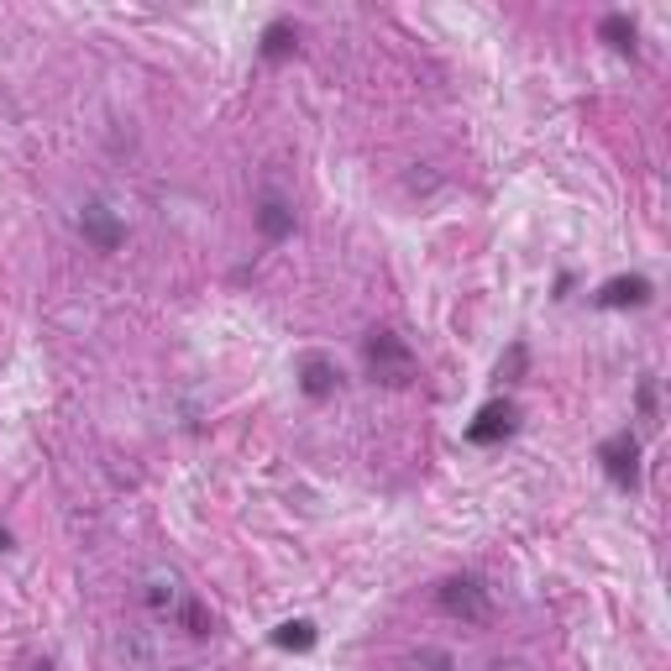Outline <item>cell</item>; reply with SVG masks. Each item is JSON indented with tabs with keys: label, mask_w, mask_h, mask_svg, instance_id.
Masks as SVG:
<instances>
[{
	"label": "cell",
	"mask_w": 671,
	"mask_h": 671,
	"mask_svg": "<svg viewBox=\"0 0 671 671\" xmlns=\"http://www.w3.org/2000/svg\"><path fill=\"white\" fill-rule=\"evenodd\" d=\"M79 236H85L95 252H116L121 241H126V226H121V215L111 210V204L89 200L85 210H79Z\"/></svg>",
	"instance_id": "obj_5"
},
{
	"label": "cell",
	"mask_w": 671,
	"mask_h": 671,
	"mask_svg": "<svg viewBox=\"0 0 671 671\" xmlns=\"http://www.w3.org/2000/svg\"><path fill=\"white\" fill-rule=\"evenodd\" d=\"M294 378H299V394H305V399H331L336 383H341V368H336L325 351H305V357L294 362Z\"/></svg>",
	"instance_id": "obj_6"
},
{
	"label": "cell",
	"mask_w": 671,
	"mask_h": 671,
	"mask_svg": "<svg viewBox=\"0 0 671 671\" xmlns=\"http://www.w3.org/2000/svg\"><path fill=\"white\" fill-rule=\"evenodd\" d=\"M174 577H169V583H163V577H158V583H152V593H147V604H152V609H174Z\"/></svg>",
	"instance_id": "obj_13"
},
{
	"label": "cell",
	"mask_w": 671,
	"mask_h": 671,
	"mask_svg": "<svg viewBox=\"0 0 671 671\" xmlns=\"http://www.w3.org/2000/svg\"><path fill=\"white\" fill-rule=\"evenodd\" d=\"M258 232L268 236V241H284V236H294V210L278 195H263L258 200Z\"/></svg>",
	"instance_id": "obj_8"
},
{
	"label": "cell",
	"mask_w": 671,
	"mask_h": 671,
	"mask_svg": "<svg viewBox=\"0 0 671 671\" xmlns=\"http://www.w3.org/2000/svg\"><path fill=\"white\" fill-rule=\"evenodd\" d=\"M268 63H278V59H289L294 53V27L289 22H268V32H263V48H258Z\"/></svg>",
	"instance_id": "obj_11"
},
{
	"label": "cell",
	"mask_w": 671,
	"mask_h": 671,
	"mask_svg": "<svg viewBox=\"0 0 671 671\" xmlns=\"http://www.w3.org/2000/svg\"><path fill=\"white\" fill-rule=\"evenodd\" d=\"M436 604L451 619H462V624H488V613H494V598H488V587L477 577H446L436 587Z\"/></svg>",
	"instance_id": "obj_2"
},
{
	"label": "cell",
	"mask_w": 671,
	"mask_h": 671,
	"mask_svg": "<svg viewBox=\"0 0 671 671\" xmlns=\"http://www.w3.org/2000/svg\"><path fill=\"white\" fill-rule=\"evenodd\" d=\"M169 671H189V667H169Z\"/></svg>",
	"instance_id": "obj_17"
},
{
	"label": "cell",
	"mask_w": 671,
	"mask_h": 671,
	"mask_svg": "<svg viewBox=\"0 0 671 671\" xmlns=\"http://www.w3.org/2000/svg\"><path fill=\"white\" fill-rule=\"evenodd\" d=\"M598 462H604V472H609L613 488H641V436L635 431H613L604 446H598Z\"/></svg>",
	"instance_id": "obj_3"
},
{
	"label": "cell",
	"mask_w": 671,
	"mask_h": 671,
	"mask_svg": "<svg viewBox=\"0 0 671 671\" xmlns=\"http://www.w3.org/2000/svg\"><path fill=\"white\" fill-rule=\"evenodd\" d=\"M635 399H641V414L650 420V414H656V378H641V394H635Z\"/></svg>",
	"instance_id": "obj_14"
},
{
	"label": "cell",
	"mask_w": 671,
	"mask_h": 671,
	"mask_svg": "<svg viewBox=\"0 0 671 671\" xmlns=\"http://www.w3.org/2000/svg\"><path fill=\"white\" fill-rule=\"evenodd\" d=\"M520 431V409L509 405V399H494V405L477 409V420L468 425V446H498V440H509Z\"/></svg>",
	"instance_id": "obj_4"
},
{
	"label": "cell",
	"mask_w": 671,
	"mask_h": 671,
	"mask_svg": "<svg viewBox=\"0 0 671 671\" xmlns=\"http://www.w3.org/2000/svg\"><path fill=\"white\" fill-rule=\"evenodd\" d=\"M650 278H641V273H630V278H609L604 289L593 294V305L598 310H641V305H650Z\"/></svg>",
	"instance_id": "obj_7"
},
{
	"label": "cell",
	"mask_w": 671,
	"mask_h": 671,
	"mask_svg": "<svg viewBox=\"0 0 671 671\" xmlns=\"http://www.w3.org/2000/svg\"><path fill=\"white\" fill-rule=\"evenodd\" d=\"M27 671H59V667H53V661H32Z\"/></svg>",
	"instance_id": "obj_15"
},
{
	"label": "cell",
	"mask_w": 671,
	"mask_h": 671,
	"mask_svg": "<svg viewBox=\"0 0 671 671\" xmlns=\"http://www.w3.org/2000/svg\"><path fill=\"white\" fill-rule=\"evenodd\" d=\"M598 37L609 42L613 53H635V22H630L624 11H609V16L598 22Z\"/></svg>",
	"instance_id": "obj_10"
},
{
	"label": "cell",
	"mask_w": 671,
	"mask_h": 671,
	"mask_svg": "<svg viewBox=\"0 0 671 671\" xmlns=\"http://www.w3.org/2000/svg\"><path fill=\"white\" fill-rule=\"evenodd\" d=\"M362 362H368V378L383 383V388H409L414 373H420L409 341L399 336V331H388V325H378V331L362 336Z\"/></svg>",
	"instance_id": "obj_1"
},
{
	"label": "cell",
	"mask_w": 671,
	"mask_h": 671,
	"mask_svg": "<svg viewBox=\"0 0 671 671\" xmlns=\"http://www.w3.org/2000/svg\"><path fill=\"white\" fill-rule=\"evenodd\" d=\"M315 641H321V630H315L310 619H289V624H278V630H273V645H278V650H294V656L315 650Z\"/></svg>",
	"instance_id": "obj_9"
},
{
	"label": "cell",
	"mask_w": 671,
	"mask_h": 671,
	"mask_svg": "<svg viewBox=\"0 0 671 671\" xmlns=\"http://www.w3.org/2000/svg\"><path fill=\"white\" fill-rule=\"evenodd\" d=\"M178 624H184L195 641H204V635H210V613H204V604H195V598H189V604H178Z\"/></svg>",
	"instance_id": "obj_12"
},
{
	"label": "cell",
	"mask_w": 671,
	"mask_h": 671,
	"mask_svg": "<svg viewBox=\"0 0 671 671\" xmlns=\"http://www.w3.org/2000/svg\"><path fill=\"white\" fill-rule=\"evenodd\" d=\"M0 551H11V530H0Z\"/></svg>",
	"instance_id": "obj_16"
}]
</instances>
